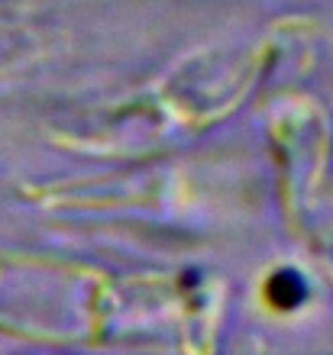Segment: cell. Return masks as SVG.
<instances>
[{
  "label": "cell",
  "instance_id": "6da1fadb",
  "mask_svg": "<svg viewBox=\"0 0 333 355\" xmlns=\"http://www.w3.org/2000/svg\"><path fill=\"white\" fill-rule=\"evenodd\" d=\"M266 300L272 307H282V310L295 307L298 300H301V281H298L295 275H285V271H282V275H272L266 284Z\"/></svg>",
  "mask_w": 333,
  "mask_h": 355
}]
</instances>
